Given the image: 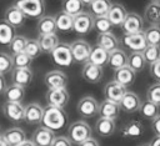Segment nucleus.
<instances>
[{
  "label": "nucleus",
  "instance_id": "nucleus-1",
  "mask_svg": "<svg viewBox=\"0 0 160 146\" xmlns=\"http://www.w3.org/2000/svg\"><path fill=\"white\" fill-rule=\"evenodd\" d=\"M66 121H68V114L64 110V107H58L51 105H48L46 107H44L41 126L55 132V131L62 130L65 127Z\"/></svg>",
  "mask_w": 160,
  "mask_h": 146
},
{
  "label": "nucleus",
  "instance_id": "nucleus-2",
  "mask_svg": "<svg viewBox=\"0 0 160 146\" xmlns=\"http://www.w3.org/2000/svg\"><path fill=\"white\" fill-rule=\"evenodd\" d=\"M91 134H92V130L90 125L84 120L74 121L68 127V137L72 144H76V145H80L81 142L89 140L91 137Z\"/></svg>",
  "mask_w": 160,
  "mask_h": 146
},
{
  "label": "nucleus",
  "instance_id": "nucleus-3",
  "mask_svg": "<svg viewBox=\"0 0 160 146\" xmlns=\"http://www.w3.org/2000/svg\"><path fill=\"white\" fill-rule=\"evenodd\" d=\"M26 17L40 19L44 16L45 0H15V4Z\"/></svg>",
  "mask_w": 160,
  "mask_h": 146
},
{
  "label": "nucleus",
  "instance_id": "nucleus-4",
  "mask_svg": "<svg viewBox=\"0 0 160 146\" xmlns=\"http://www.w3.org/2000/svg\"><path fill=\"white\" fill-rule=\"evenodd\" d=\"M50 55H51V59H52L54 64L60 66V67H68L74 62L71 47H70L69 44H65V42H60L50 52Z\"/></svg>",
  "mask_w": 160,
  "mask_h": 146
},
{
  "label": "nucleus",
  "instance_id": "nucleus-5",
  "mask_svg": "<svg viewBox=\"0 0 160 146\" xmlns=\"http://www.w3.org/2000/svg\"><path fill=\"white\" fill-rule=\"evenodd\" d=\"M70 47H71L74 61H76L79 64H85L89 61V56H90L92 47L88 41L82 40V39H78L70 44Z\"/></svg>",
  "mask_w": 160,
  "mask_h": 146
},
{
  "label": "nucleus",
  "instance_id": "nucleus-6",
  "mask_svg": "<svg viewBox=\"0 0 160 146\" xmlns=\"http://www.w3.org/2000/svg\"><path fill=\"white\" fill-rule=\"evenodd\" d=\"M99 105L100 104H98V101L92 96H84L79 100L76 109L80 116H82L84 119H90L99 114Z\"/></svg>",
  "mask_w": 160,
  "mask_h": 146
},
{
  "label": "nucleus",
  "instance_id": "nucleus-7",
  "mask_svg": "<svg viewBox=\"0 0 160 146\" xmlns=\"http://www.w3.org/2000/svg\"><path fill=\"white\" fill-rule=\"evenodd\" d=\"M2 112L5 117L12 122H20L25 119V107L21 102L5 101L2 105Z\"/></svg>",
  "mask_w": 160,
  "mask_h": 146
},
{
  "label": "nucleus",
  "instance_id": "nucleus-8",
  "mask_svg": "<svg viewBox=\"0 0 160 146\" xmlns=\"http://www.w3.org/2000/svg\"><path fill=\"white\" fill-rule=\"evenodd\" d=\"M122 41L128 49H130L132 51H138V52H142L145 50V47L148 46L144 31L135 32V34H124Z\"/></svg>",
  "mask_w": 160,
  "mask_h": 146
},
{
  "label": "nucleus",
  "instance_id": "nucleus-9",
  "mask_svg": "<svg viewBox=\"0 0 160 146\" xmlns=\"http://www.w3.org/2000/svg\"><path fill=\"white\" fill-rule=\"evenodd\" d=\"M94 19L95 17L86 11L76 15L74 17V31L80 35L89 34L94 29Z\"/></svg>",
  "mask_w": 160,
  "mask_h": 146
},
{
  "label": "nucleus",
  "instance_id": "nucleus-10",
  "mask_svg": "<svg viewBox=\"0 0 160 146\" xmlns=\"http://www.w3.org/2000/svg\"><path fill=\"white\" fill-rule=\"evenodd\" d=\"M44 82L49 90L64 89L66 87V84H68V76L60 70H52L45 75Z\"/></svg>",
  "mask_w": 160,
  "mask_h": 146
},
{
  "label": "nucleus",
  "instance_id": "nucleus-11",
  "mask_svg": "<svg viewBox=\"0 0 160 146\" xmlns=\"http://www.w3.org/2000/svg\"><path fill=\"white\" fill-rule=\"evenodd\" d=\"M125 94H126V87L122 86L121 84H119L115 80L109 81L104 86V96H105L106 100H110V101H114V102L119 104Z\"/></svg>",
  "mask_w": 160,
  "mask_h": 146
},
{
  "label": "nucleus",
  "instance_id": "nucleus-12",
  "mask_svg": "<svg viewBox=\"0 0 160 146\" xmlns=\"http://www.w3.org/2000/svg\"><path fill=\"white\" fill-rule=\"evenodd\" d=\"M45 99L48 101V105L65 107L69 102V92L66 87L56 89V90H48L45 94Z\"/></svg>",
  "mask_w": 160,
  "mask_h": 146
},
{
  "label": "nucleus",
  "instance_id": "nucleus-13",
  "mask_svg": "<svg viewBox=\"0 0 160 146\" xmlns=\"http://www.w3.org/2000/svg\"><path fill=\"white\" fill-rule=\"evenodd\" d=\"M121 27L124 30V34L140 32V31H144V20L136 12H128Z\"/></svg>",
  "mask_w": 160,
  "mask_h": 146
},
{
  "label": "nucleus",
  "instance_id": "nucleus-14",
  "mask_svg": "<svg viewBox=\"0 0 160 146\" xmlns=\"http://www.w3.org/2000/svg\"><path fill=\"white\" fill-rule=\"evenodd\" d=\"M104 75V70L101 66H98L95 64L91 62H85L81 70V76L90 84H98L100 82V80L102 79Z\"/></svg>",
  "mask_w": 160,
  "mask_h": 146
},
{
  "label": "nucleus",
  "instance_id": "nucleus-15",
  "mask_svg": "<svg viewBox=\"0 0 160 146\" xmlns=\"http://www.w3.org/2000/svg\"><path fill=\"white\" fill-rule=\"evenodd\" d=\"M120 109L128 114H132L140 110L141 106V100L140 97L131 91H126V94L124 95V97L121 99V101L119 102Z\"/></svg>",
  "mask_w": 160,
  "mask_h": 146
},
{
  "label": "nucleus",
  "instance_id": "nucleus-16",
  "mask_svg": "<svg viewBox=\"0 0 160 146\" xmlns=\"http://www.w3.org/2000/svg\"><path fill=\"white\" fill-rule=\"evenodd\" d=\"M12 84L26 87L32 81V71L30 67H14L11 71Z\"/></svg>",
  "mask_w": 160,
  "mask_h": 146
},
{
  "label": "nucleus",
  "instance_id": "nucleus-17",
  "mask_svg": "<svg viewBox=\"0 0 160 146\" xmlns=\"http://www.w3.org/2000/svg\"><path fill=\"white\" fill-rule=\"evenodd\" d=\"M26 16L25 14L16 6V5H11L5 10V21H8L12 27H20L25 24L26 21Z\"/></svg>",
  "mask_w": 160,
  "mask_h": 146
},
{
  "label": "nucleus",
  "instance_id": "nucleus-18",
  "mask_svg": "<svg viewBox=\"0 0 160 146\" xmlns=\"http://www.w3.org/2000/svg\"><path fill=\"white\" fill-rule=\"evenodd\" d=\"M44 115V107L38 102H31L25 106V121L30 125L41 124Z\"/></svg>",
  "mask_w": 160,
  "mask_h": 146
},
{
  "label": "nucleus",
  "instance_id": "nucleus-19",
  "mask_svg": "<svg viewBox=\"0 0 160 146\" xmlns=\"http://www.w3.org/2000/svg\"><path fill=\"white\" fill-rule=\"evenodd\" d=\"M54 139H55L54 131H51L44 126L38 127L32 134V142L36 146H51Z\"/></svg>",
  "mask_w": 160,
  "mask_h": 146
},
{
  "label": "nucleus",
  "instance_id": "nucleus-20",
  "mask_svg": "<svg viewBox=\"0 0 160 146\" xmlns=\"http://www.w3.org/2000/svg\"><path fill=\"white\" fill-rule=\"evenodd\" d=\"M135 79H136V72L128 65L115 70V72H114V80L125 87L132 85Z\"/></svg>",
  "mask_w": 160,
  "mask_h": 146
},
{
  "label": "nucleus",
  "instance_id": "nucleus-21",
  "mask_svg": "<svg viewBox=\"0 0 160 146\" xmlns=\"http://www.w3.org/2000/svg\"><path fill=\"white\" fill-rule=\"evenodd\" d=\"M116 131V124L115 120L99 117L95 122V132L101 137H109L114 135Z\"/></svg>",
  "mask_w": 160,
  "mask_h": 146
},
{
  "label": "nucleus",
  "instance_id": "nucleus-22",
  "mask_svg": "<svg viewBox=\"0 0 160 146\" xmlns=\"http://www.w3.org/2000/svg\"><path fill=\"white\" fill-rule=\"evenodd\" d=\"M120 105L118 102L110 101V100H102L101 104L99 105V115L100 117H105V119H111L115 120L119 114H120Z\"/></svg>",
  "mask_w": 160,
  "mask_h": 146
},
{
  "label": "nucleus",
  "instance_id": "nucleus-23",
  "mask_svg": "<svg viewBox=\"0 0 160 146\" xmlns=\"http://www.w3.org/2000/svg\"><path fill=\"white\" fill-rule=\"evenodd\" d=\"M2 137L10 146H19L26 141V134L21 127H10L5 130Z\"/></svg>",
  "mask_w": 160,
  "mask_h": 146
},
{
  "label": "nucleus",
  "instance_id": "nucleus-24",
  "mask_svg": "<svg viewBox=\"0 0 160 146\" xmlns=\"http://www.w3.org/2000/svg\"><path fill=\"white\" fill-rule=\"evenodd\" d=\"M96 46L111 52V51L119 49V40L112 32L99 34L96 37Z\"/></svg>",
  "mask_w": 160,
  "mask_h": 146
},
{
  "label": "nucleus",
  "instance_id": "nucleus-25",
  "mask_svg": "<svg viewBox=\"0 0 160 146\" xmlns=\"http://www.w3.org/2000/svg\"><path fill=\"white\" fill-rule=\"evenodd\" d=\"M128 12L125 10V7L121 5V4H112L109 12H108V19L111 21V24L114 26H122L124 21H125V17H126Z\"/></svg>",
  "mask_w": 160,
  "mask_h": 146
},
{
  "label": "nucleus",
  "instance_id": "nucleus-26",
  "mask_svg": "<svg viewBox=\"0 0 160 146\" xmlns=\"http://www.w3.org/2000/svg\"><path fill=\"white\" fill-rule=\"evenodd\" d=\"M36 29H38L39 35L55 34V31L58 30V29H56V22H55V16L44 15L42 17L39 19Z\"/></svg>",
  "mask_w": 160,
  "mask_h": 146
},
{
  "label": "nucleus",
  "instance_id": "nucleus-27",
  "mask_svg": "<svg viewBox=\"0 0 160 146\" xmlns=\"http://www.w3.org/2000/svg\"><path fill=\"white\" fill-rule=\"evenodd\" d=\"M126 65H128V55L125 54L124 50L116 49V50L110 52L109 61H108V66L110 69H112L115 71V70H118L122 66H126Z\"/></svg>",
  "mask_w": 160,
  "mask_h": 146
},
{
  "label": "nucleus",
  "instance_id": "nucleus-28",
  "mask_svg": "<svg viewBox=\"0 0 160 146\" xmlns=\"http://www.w3.org/2000/svg\"><path fill=\"white\" fill-rule=\"evenodd\" d=\"M55 22H56V29L59 31L70 32L71 30H74V16L64 11H59L55 15Z\"/></svg>",
  "mask_w": 160,
  "mask_h": 146
},
{
  "label": "nucleus",
  "instance_id": "nucleus-29",
  "mask_svg": "<svg viewBox=\"0 0 160 146\" xmlns=\"http://www.w3.org/2000/svg\"><path fill=\"white\" fill-rule=\"evenodd\" d=\"M4 97L6 101H12V102H21L22 99L25 97V87L19 86V85H9L4 90Z\"/></svg>",
  "mask_w": 160,
  "mask_h": 146
},
{
  "label": "nucleus",
  "instance_id": "nucleus-30",
  "mask_svg": "<svg viewBox=\"0 0 160 146\" xmlns=\"http://www.w3.org/2000/svg\"><path fill=\"white\" fill-rule=\"evenodd\" d=\"M144 132V127H142V124L138 120H131L129 121L128 124H125L121 129V136L124 137H129V139H132V137H139L141 136Z\"/></svg>",
  "mask_w": 160,
  "mask_h": 146
},
{
  "label": "nucleus",
  "instance_id": "nucleus-31",
  "mask_svg": "<svg viewBox=\"0 0 160 146\" xmlns=\"http://www.w3.org/2000/svg\"><path fill=\"white\" fill-rule=\"evenodd\" d=\"M111 1L110 0H94L89 9H90V14L94 17H100V16H106L110 7H111Z\"/></svg>",
  "mask_w": 160,
  "mask_h": 146
},
{
  "label": "nucleus",
  "instance_id": "nucleus-32",
  "mask_svg": "<svg viewBox=\"0 0 160 146\" xmlns=\"http://www.w3.org/2000/svg\"><path fill=\"white\" fill-rule=\"evenodd\" d=\"M145 20L154 26L160 25V2H149L145 7Z\"/></svg>",
  "mask_w": 160,
  "mask_h": 146
},
{
  "label": "nucleus",
  "instance_id": "nucleus-33",
  "mask_svg": "<svg viewBox=\"0 0 160 146\" xmlns=\"http://www.w3.org/2000/svg\"><path fill=\"white\" fill-rule=\"evenodd\" d=\"M109 55H110L109 51H106V50H104V49H101L99 46H94L91 52H90V56H89V62L102 67V66L108 65Z\"/></svg>",
  "mask_w": 160,
  "mask_h": 146
},
{
  "label": "nucleus",
  "instance_id": "nucleus-34",
  "mask_svg": "<svg viewBox=\"0 0 160 146\" xmlns=\"http://www.w3.org/2000/svg\"><path fill=\"white\" fill-rule=\"evenodd\" d=\"M38 41L40 44V47L42 52H51L59 44V37L56 34H49V35H39Z\"/></svg>",
  "mask_w": 160,
  "mask_h": 146
},
{
  "label": "nucleus",
  "instance_id": "nucleus-35",
  "mask_svg": "<svg viewBox=\"0 0 160 146\" xmlns=\"http://www.w3.org/2000/svg\"><path fill=\"white\" fill-rule=\"evenodd\" d=\"M15 37V27H12L8 21L0 20V44L10 45Z\"/></svg>",
  "mask_w": 160,
  "mask_h": 146
},
{
  "label": "nucleus",
  "instance_id": "nucleus-36",
  "mask_svg": "<svg viewBox=\"0 0 160 146\" xmlns=\"http://www.w3.org/2000/svg\"><path fill=\"white\" fill-rule=\"evenodd\" d=\"M61 7L62 11L71 15V16H76L81 12H84V4L81 2V0H62L61 2Z\"/></svg>",
  "mask_w": 160,
  "mask_h": 146
},
{
  "label": "nucleus",
  "instance_id": "nucleus-37",
  "mask_svg": "<svg viewBox=\"0 0 160 146\" xmlns=\"http://www.w3.org/2000/svg\"><path fill=\"white\" fill-rule=\"evenodd\" d=\"M140 115L144 117V119H148V120H154L158 115H159V106L149 100H145L141 102V106H140Z\"/></svg>",
  "mask_w": 160,
  "mask_h": 146
},
{
  "label": "nucleus",
  "instance_id": "nucleus-38",
  "mask_svg": "<svg viewBox=\"0 0 160 146\" xmlns=\"http://www.w3.org/2000/svg\"><path fill=\"white\" fill-rule=\"evenodd\" d=\"M145 57L142 55V52H138V51H132L129 56H128V66H130L135 72H139L141 70H144L145 67Z\"/></svg>",
  "mask_w": 160,
  "mask_h": 146
},
{
  "label": "nucleus",
  "instance_id": "nucleus-39",
  "mask_svg": "<svg viewBox=\"0 0 160 146\" xmlns=\"http://www.w3.org/2000/svg\"><path fill=\"white\" fill-rule=\"evenodd\" d=\"M144 32L148 45L160 46V26L150 25L146 30H144Z\"/></svg>",
  "mask_w": 160,
  "mask_h": 146
},
{
  "label": "nucleus",
  "instance_id": "nucleus-40",
  "mask_svg": "<svg viewBox=\"0 0 160 146\" xmlns=\"http://www.w3.org/2000/svg\"><path fill=\"white\" fill-rule=\"evenodd\" d=\"M114 25L111 24V21L108 19V16H100V17H95L94 19V29L99 32V34H108L111 32Z\"/></svg>",
  "mask_w": 160,
  "mask_h": 146
},
{
  "label": "nucleus",
  "instance_id": "nucleus-41",
  "mask_svg": "<svg viewBox=\"0 0 160 146\" xmlns=\"http://www.w3.org/2000/svg\"><path fill=\"white\" fill-rule=\"evenodd\" d=\"M32 60L39 57L42 52L41 47H40V44L38 41V39H28V42H26V46H25V50H24Z\"/></svg>",
  "mask_w": 160,
  "mask_h": 146
},
{
  "label": "nucleus",
  "instance_id": "nucleus-42",
  "mask_svg": "<svg viewBox=\"0 0 160 146\" xmlns=\"http://www.w3.org/2000/svg\"><path fill=\"white\" fill-rule=\"evenodd\" d=\"M14 69L12 62V55H9L8 52H0V74L5 75Z\"/></svg>",
  "mask_w": 160,
  "mask_h": 146
},
{
  "label": "nucleus",
  "instance_id": "nucleus-43",
  "mask_svg": "<svg viewBox=\"0 0 160 146\" xmlns=\"http://www.w3.org/2000/svg\"><path fill=\"white\" fill-rule=\"evenodd\" d=\"M142 55L145 57V61L149 64H152L160 59V46L155 45H148L145 50L142 51Z\"/></svg>",
  "mask_w": 160,
  "mask_h": 146
},
{
  "label": "nucleus",
  "instance_id": "nucleus-44",
  "mask_svg": "<svg viewBox=\"0 0 160 146\" xmlns=\"http://www.w3.org/2000/svg\"><path fill=\"white\" fill-rule=\"evenodd\" d=\"M26 42H28V39L22 35H15V37L12 39V41L10 42L9 47L14 54H19V52H22L25 50V46H26Z\"/></svg>",
  "mask_w": 160,
  "mask_h": 146
},
{
  "label": "nucleus",
  "instance_id": "nucleus-45",
  "mask_svg": "<svg viewBox=\"0 0 160 146\" xmlns=\"http://www.w3.org/2000/svg\"><path fill=\"white\" fill-rule=\"evenodd\" d=\"M12 62H14V67H30L32 59L25 51H22L12 55Z\"/></svg>",
  "mask_w": 160,
  "mask_h": 146
},
{
  "label": "nucleus",
  "instance_id": "nucleus-46",
  "mask_svg": "<svg viewBox=\"0 0 160 146\" xmlns=\"http://www.w3.org/2000/svg\"><path fill=\"white\" fill-rule=\"evenodd\" d=\"M146 100L160 106V82H155L151 86H149L146 91Z\"/></svg>",
  "mask_w": 160,
  "mask_h": 146
},
{
  "label": "nucleus",
  "instance_id": "nucleus-47",
  "mask_svg": "<svg viewBox=\"0 0 160 146\" xmlns=\"http://www.w3.org/2000/svg\"><path fill=\"white\" fill-rule=\"evenodd\" d=\"M149 71H150V75L152 79L158 80L160 82V59L152 64H150V67H149Z\"/></svg>",
  "mask_w": 160,
  "mask_h": 146
},
{
  "label": "nucleus",
  "instance_id": "nucleus-48",
  "mask_svg": "<svg viewBox=\"0 0 160 146\" xmlns=\"http://www.w3.org/2000/svg\"><path fill=\"white\" fill-rule=\"evenodd\" d=\"M51 146H72V142L68 136H55Z\"/></svg>",
  "mask_w": 160,
  "mask_h": 146
},
{
  "label": "nucleus",
  "instance_id": "nucleus-49",
  "mask_svg": "<svg viewBox=\"0 0 160 146\" xmlns=\"http://www.w3.org/2000/svg\"><path fill=\"white\" fill-rule=\"evenodd\" d=\"M151 129H152V131H154V134H155L156 136H160V115H158V116L152 120V122H151Z\"/></svg>",
  "mask_w": 160,
  "mask_h": 146
},
{
  "label": "nucleus",
  "instance_id": "nucleus-50",
  "mask_svg": "<svg viewBox=\"0 0 160 146\" xmlns=\"http://www.w3.org/2000/svg\"><path fill=\"white\" fill-rule=\"evenodd\" d=\"M79 146H100V144L95 140V139H92V137H90L89 140H86V141H84V142H81Z\"/></svg>",
  "mask_w": 160,
  "mask_h": 146
},
{
  "label": "nucleus",
  "instance_id": "nucleus-51",
  "mask_svg": "<svg viewBox=\"0 0 160 146\" xmlns=\"http://www.w3.org/2000/svg\"><path fill=\"white\" fill-rule=\"evenodd\" d=\"M5 90V80H4V75L0 74V94H4Z\"/></svg>",
  "mask_w": 160,
  "mask_h": 146
},
{
  "label": "nucleus",
  "instance_id": "nucleus-52",
  "mask_svg": "<svg viewBox=\"0 0 160 146\" xmlns=\"http://www.w3.org/2000/svg\"><path fill=\"white\" fill-rule=\"evenodd\" d=\"M149 145H150V146H160V136H156Z\"/></svg>",
  "mask_w": 160,
  "mask_h": 146
},
{
  "label": "nucleus",
  "instance_id": "nucleus-53",
  "mask_svg": "<svg viewBox=\"0 0 160 146\" xmlns=\"http://www.w3.org/2000/svg\"><path fill=\"white\" fill-rule=\"evenodd\" d=\"M19 146H36V145L32 142V140H26L25 142H22V144L19 145Z\"/></svg>",
  "mask_w": 160,
  "mask_h": 146
},
{
  "label": "nucleus",
  "instance_id": "nucleus-54",
  "mask_svg": "<svg viewBox=\"0 0 160 146\" xmlns=\"http://www.w3.org/2000/svg\"><path fill=\"white\" fill-rule=\"evenodd\" d=\"M0 146H10V145L6 142V140H5L2 136H0Z\"/></svg>",
  "mask_w": 160,
  "mask_h": 146
},
{
  "label": "nucleus",
  "instance_id": "nucleus-55",
  "mask_svg": "<svg viewBox=\"0 0 160 146\" xmlns=\"http://www.w3.org/2000/svg\"><path fill=\"white\" fill-rule=\"evenodd\" d=\"M94 0H81V2L84 4V6H90V4Z\"/></svg>",
  "mask_w": 160,
  "mask_h": 146
},
{
  "label": "nucleus",
  "instance_id": "nucleus-56",
  "mask_svg": "<svg viewBox=\"0 0 160 146\" xmlns=\"http://www.w3.org/2000/svg\"><path fill=\"white\" fill-rule=\"evenodd\" d=\"M138 146H150L149 144H141V145H138Z\"/></svg>",
  "mask_w": 160,
  "mask_h": 146
},
{
  "label": "nucleus",
  "instance_id": "nucleus-57",
  "mask_svg": "<svg viewBox=\"0 0 160 146\" xmlns=\"http://www.w3.org/2000/svg\"><path fill=\"white\" fill-rule=\"evenodd\" d=\"M150 2H160V0H150Z\"/></svg>",
  "mask_w": 160,
  "mask_h": 146
},
{
  "label": "nucleus",
  "instance_id": "nucleus-58",
  "mask_svg": "<svg viewBox=\"0 0 160 146\" xmlns=\"http://www.w3.org/2000/svg\"><path fill=\"white\" fill-rule=\"evenodd\" d=\"M0 136H2V135H1V132H0Z\"/></svg>",
  "mask_w": 160,
  "mask_h": 146
}]
</instances>
